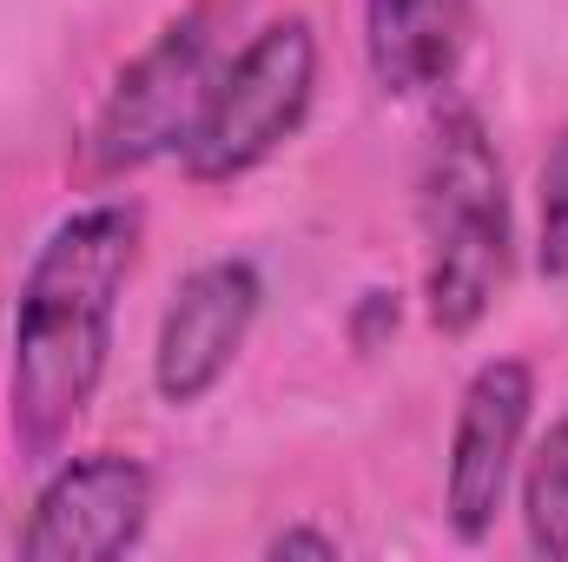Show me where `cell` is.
Returning a JSON list of instances; mask_svg holds the SVG:
<instances>
[{"instance_id":"cell-3","label":"cell","mask_w":568,"mask_h":562,"mask_svg":"<svg viewBox=\"0 0 568 562\" xmlns=\"http://www.w3.org/2000/svg\"><path fill=\"white\" fill-rule=\"evenodd\" d=\"M317 93V33L311 20H272L258 27L205 87L199 120L185 127V179L192 185H232L245 172H258L278 152Z\"/></svg>"},{"instance_id":"cell-10","label":"cell","mask_w":568,"mask_h":562,"mask_svg":"<svg viewBox=\"0 0 568 562\" xmlns=\"http://www.w3.org/2000/svg\"><path fill=\"white\" fill-rule=\"evenodd\" d=\"M536 265L542 279H568V127L549 140L536 179Z\"/></svg>"},{"instance_id":"cell-2","label":"cell","mask_w":568,"mask_h":562,"mask_svg":"<svg viewBox=\"0 0 568 562\" xmlns=\"http://www.w3.org/2000/svg\"><path fill=\"white\" fill-rule=\"evenodd\" d=\"M417 219H424L429 324L443 338H469L496 311L509 284V259H516L509 185H503V159L483 113L469 107L443 113L424 152V179H417Z\"/></svg>"},{"instance_id":"cell-6","label":"cell","mask_w":568,"mask_h":562,"mask_svg":"<svg viewBox=\"0 0 568 562\" xmlns=\"http://www.w3.org/2000/svg\"><path fill=\"white\" fill-rule=\"evenodd\" d=\"M529 411H536V371L523 358H489L463 384L456 430H449V476H443V510L463 543H483L496 530L529 436Z\"/></svg>"},{"instance_id":"cell-5","label":"cell","mask_w":568,"mask_h":562,"mask_svg":"<svg viewBox=\"0 0 568 562\" xmlns=\"http://www.w3.org/2000/svg\"><path fill=\"white\" fill-rule=\"evenodd\" d=\"M152 523V470L120 450H87L60 463L20 530L27 562H113L140 550Z\"/></svg>"},{"instance_id":"cell-8","label":"cell","mask_w":568,"mask_h":562,"mask_svg":"<svg viewBox=\"0 0 568 562\" xmlns=\"http://www.w3.org/2000/svg\"><path fill=\"white\" fill-rule=\"evenodd\" d=\"M476 33L469 0H364V60L384 93L417 100L456 80Z\"/></svg>"},{"instance_id":"cell-7","label":"cell","mask_w":568,"mask_h":562,"mask_svg":"<svg viewBox=\"0 0 568 562\" xmlns=\"http://www.w3.org/2000/svg\"><path fill=\"white\" fill-rule=\"evenodd\" d=\"M258 298H265V284H258L252 259H212V265L185 272L179 298L159 318V344H152V384L165 404H199L232 371V358L252 338Z\"/></svg>"},{"instance_id":"cell-9","label":"cell","mask_w":568,"mask_h":562,"mask_svg":"<svg viewBox=\"0 0 568 562\" xmlns=\"http://www.w3.org/2000/svg\"><path fill=\"white\" fill-rule=\"evenodd\" d=\"M523 530L536 556L568 562V411L549 423V436L523 470Z\"/></svg>"},{"instance_id":"cell-4","label":"cell","mask_w":568,"mask_h":562,"mask_svg":"<svg viewBox=\"0 0 568 562\" xmlns=\"http://www.w3.org/2000/svg\"><path fill=\"white\" fill-rule=\"evenodd\" d=\"M225 7L239 0H199L185 7L179 20H165L152 33V47H140L113 93L100 100L93 113V133H87V165L100 179H120V172H140L159 152L185 140V127L199 120V100L212 87V60H219V27H225Z\"/></svg>"},{"instance_id":"cell-1","label":"cell","mask_w":568,"mask_h":562,"mask_svg":"<svg viewBox=\"0 0 568 562\" xmlns=\"http://www.w3.org/2000/svg\"><path fill=\"white\" fill-rule=\"evenodd\" d=\"M133 265H140V205L126 199L80 205L33 252L13 304V371H7V423L27 463H53L73 423L87 418L106 378L113 311Z\"/></svg>"},{"instance_id":"cell-11","label":"cell","mask_w":568,"mask_h":562,"mask_svg":"<svg viewBox=\"0 0 568 562\" xmlns=\"http://www.w3.org/2000/svg\"><path fill=\"white\" fill-rule=\"evenodd\" d=\"M272 556H337V536H324V530H278Z\"/></svg>"}]
</instances>
